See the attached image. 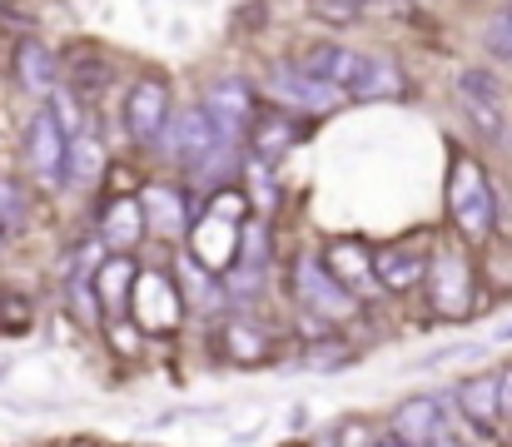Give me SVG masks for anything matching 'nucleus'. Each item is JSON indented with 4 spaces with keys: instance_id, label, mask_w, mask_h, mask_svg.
I'll list each match as a JSON object with an SVG mask.
<instances>
[{
    "instance_id": "nucleus-1",
    "label": "nucleus",
    "mask_w": 512,
    "mask_h": 447,
    "mask_svg": "<svg viewBox=\"0 0 512 447\" xmlns=\"http://www.w3.org/2000/svg\"><path fill=\"white\" fill-rule=\"evenodd\" d=\"M249 219H254V214H249V199H244L239 184L209 189L204 204L194 209L189 229H184V254H189L204 274L224 279V274L234 269V259H239V239H244V224H249Z\"/></svg>"
},
{
    "instance_id": "nucleus-2",
    "label": "nucleus",
    "mask_w": 512,
    "mask_h": 447,
    "mask_svg": "<svg viewBox=\"0 0 512 447\" xmlns=\"http://www.w3.org/2000/svg\"><path fill=\"white\" fill-rule=\"evenodd\" d=\"M483 274L468 244H438L428 254V274H423V298H428V318L438 323H463L483 308Z\"/></svg>"
},
{
    "instance_id": "nucleus-3",
    "label": "nucleus",
    "mask_w": 512,
    "mask_h": 447,
    "mask_svg": "<svg viewBox=\"0 0 512 447\" xmlns=\"http://www.w3.org/2000/svg\"><path fill=\"white\" fill-rule=\"evenodd\" d=\"M448 224L458 234V244L468 249H483L498 229V189L483 169V159L473 154H453V169H448Z\"/></svg>"
},
{
    "instance_id": "nucleus-4",
    "label": "nucleus",
    "mask_w": 512,
    "mask_h": 447,
    "mask_svg": "<svg viewBox=\"0 0 512 447\" xmlns=\"http://www.w3.org/2000/svg\"><path fill=\"white\" fill-rule=\"evenodd\" d=\"M289 289H294V308H304V313H314V318H324V323H334V328H343V323H358V318H363V298L348 294L339 279L324 269L319 249L294 254Z\"/></svg>"
},
{
    "instance_id": "nucleus-5",
    "label": "nucleus",
    "mask_w": 512,
    "mask_h": 447,
    "mask_svg": "<svg viewBox=\"0 0 512 447\" xmlns=\"http://www.w3.org/2000/svg\"><path fill=\"white\" fill-rule=\"evenodd\" d=\"M259 100H269V105H279V110H289L299 120H314V115L339 110L343 95L334 85H324L319 75H309L299 60H269L264 80H259Z\"/></svg>"
},
{
    "instance_id": "nucleus-6",
    "label": "nucleus",
    "mask_w": 512,
    "mask_h": 447,
    "mask_svg": "<svg viewBox=\"0 0 512 447\" xmlns=\"http://www.w3.org/2000/svg\"><path fill=\"white\" fill-rule=\"evenodd\" d=\"M130 313H135V328L145 338H174L184 328V294H179V279L170 269H140L135 279V294H130Z\"/></svg>"
},
{
    "instance_id": "nucleus-7",
    "label": "nucleus",
    "mask_w": 512,
    "mask_h": 447,
    "mask_svg": "<svg viewBox=\"0 0 512 447\" xmlns=\"http://www.w3.org/2000/svg\"><path fill=\"white\" fill-rule=\"evenodd\" d=\"M224 145V135L214 130V120L204 115V105H189V110H174L170 125L160 130V140H155V154H165L174 169H184V179L214 154V149Z\"/></svg>"
},
{
    "instance_id": "nucleus-8",
    "label": "nucleus",
    "mask_w": 512,
    "mask_h": 447,
    "mask_svg": "<svg viewBox=\"0 0 512 447\" xmlns=\"http://www.w3.org/2000/svg\"><path fill=\"white\" fill-rule=\"evenodd\" d=\"M199 105H204V115L214 120V130L224 140H244L249 125H254V115H259V90L244 75H219V80L204 85Z\"/></svg>"
},
{
    "instance_id": "nucleus-9",
    "label": "nucleus",
    "mask_w": 512,
    "mask_h": 447,
    "mask_svg": "<svg viewBox=\"0 0 512 447\" xmlns=\"http://www.w3.org/2000/svg\"><path fill=\"white\" fill-rule=\"evenodd\" d=\"M65 130L55 125L50 105H40L25 120V169L40 189H65Z\"/></svg>"
},
{
    "instance_id": "nucleus-10",
    "label": "nucleus",
    "mask_w": 512,
    "mask_h": 447,
    "mask_svg": "<svg viewBox=\"0 0 512 447\" xmlns=\"http://www.w3.org/2000/svg\"><path fill=\"white\" fill-rule=\"evenodd\" d=\"M383 428L403 447H428L433 438H443L453 428V408H448L443 393H413L383 418Z\"/></svg>"
},
{
    "instance_id": "nucleus-11",
    "label": "nucleus",
    "mask_w": 512,
    "mask_h": 447,
    "mask_svg": "<svg viewBox=\"0 0 512 447\" xmlns=\"http://www.w3.org/2000/svg\"><path fill=\"white\" fill-rule=\"evenodd\" d=\"M174 115V100H170V85L160 80V75H145V80H135L130 90H125V110H120V120H125V135L135 140V145H155L160 140V130L170 125Z\"/></svg>"
},
{
    "instance_id": "nucleus-12",
    "label": "nucleus",
    "mask_w": 512,
    "mask_h": 447,
    "mask_svg": "<svg viewBox=\"0 0 512 447\" xmlns=\"http://www.w3.org/2000/svg\"><path fill=\"white\" fill-rule=\"evenodd\" d=\"M214 338L229 368H264L274 358V328L259 313H224L214 323Z\"/></svg>"
},
{
    "instance_id": "nucleus-13",
    "label": "nucleus",
    "mask_w": 512,
    "mask_h": 447,
    "mask_svg": "<svg viewBox=\"0 0 512 447\" xmlns=\"http://www.w3.org/2000/svg\"><path fill=\"white\" fill-rule=\"evenodd\" d=\"M453 403V423H463L468 433L483 438H503V413H498V373H473L458 378L453 393H443Z\"/></svg>"
},
{
    "instance_id": "nucleus-14",
    "label": "nucleus",
    "mask_w": 512,
    "mask_h": 447,
    "mask_svg": "<svg viewBox=\"0 0 512 447\" xmlns=\"http://www.w3.org/2000/svg\"><path fill=\"white\" fill-rule=\"evenodd\" d=\"M294 60H299L309 75H319L324 85H334L339 95H348V90L358 85L363 65H368V50H353V45H343V40H309Z\"/></svg>"
},
{
    "instance_id": "nucleus-15",
    "label": "nucleus",
    "mask_w": 512,
    "mask_h": 447,
    "mask_svg": "<svg viewBox=\"0 0 512 447\" xmlns=\"http://www.w3.org/2000/svg\"><path fill=\"white\" fill-rule=\"evenodd\" d=\"M135 279H140L135 254H100V264H95V274H90V289H95V303H100V328L130 313Z\"/></svg>"
},
{
    "instance_id": "nucleus-16",
    "label": "nucleus",
    "mask_w": 512,
    "mask_h": 447,
    "mask_svg": "<svg viewBox=\"0 0 512 447\" xmlns=\"http://www.w3.org/2000/svg\"><path fill=\"white\" fill-rule=\"evenodd\" d=\"M428 254L433 249H418V244H383V249H373V284H378V294L403 298L413 289H423Z\"/></svg>"
},
{
    "instance_id": "nucleus-17",
    "label": "nucleus",
    "mask_w": 512,
    "mask_h": 447,
    "mask_svg": "<svg viewBox=\"0 0 512 447\" xmlns=\"http://www.w3.org/2000/svg\"><path fill=\"white\" fill-rule=\"evenodd\" d=\"M140 209H145V234H155V239H184V229H189V219H194L189 189H184V184H170V179L145 184Z\"/></svg>"
},
{
    "instance_id": "nucleus-18",
    "label": "nucleus",
    "mask_w": 512,
    "mask_h": 447,
    "mask_svg": "<svg viewBox=\"0 0 512 447\" xmlns=\"http://www.w3.org/2000/svg\"><path fill=\"white\" fill-rule=\"evenodd\" d=\"M244 140H249V154H254V159L279 164L289 149L304 140V120L289 115V110H279V105H264V100H259V115H254V125H249Z\"/></svg>"
},
{
    "instance_id": "nucleus-19",
    "label": "nucleus",
    "mask_w": 512,
    "mask_h": 447,
    "mask_svg": "<svg viewBox=\"0 0 512 447\" xmlns=\"http://www.w3.org/2000/svg\"><path fill=\"white\" fill-rule=\"evenodd\" d=\"M319 259H324V269L339 279L348 294H358L363 303L368 298H378V284H373V249L368 244H348V239H339V244H329V249H319Z\"/></svg>"
},
{
    "instance_id": "nucleus-20",
    "label": "nucleus",
    "mask_w": 512,
    "mask_h": 447,
    "mask_svg": "<svg viewBox=\"0 0 512 447\" xmlns=\"http://www.w3.org/2000/svg\"><path fill=\"white\" fill-rule=\"evenodd\" d=\"M145 244V209L130 194H115L100 214V249L105 254H135Z\"/></svg>"
},
{
    "instance_id": "nucleus-21",
    "label": "nucleus",
    "mask_w": 512,
    "mask_h": 447,
    "mask_svg": "<svg viewBox=\"0 0 512 447\" xmlns=\"http://www.w3.org/2000/svg\"><path fill=\"white\" fill-rule=\"evenodd\" d=\"M15 80H20L25 95L50 100V90L60 85V60H55V50H50L45 40H20V45H15Z\"/></svg>"
},
{
    "instance_id": "nucleus-22",
    "label": "nucleus",
    "mask_w": 512,
    "mask_h": 447,
    "mask_svg": "<svg viewBox=\"0 0 512 447\" xmlns=\"http://www.w3.org/2000/svg\"><path fill=\"white\" fill-rule=\"evenodd\" d=\"M105 169H110V154H105L95 130L70 135V145H65V189L85 194V189H95L105 179Z\"/></svg>"
},
{
    "instance_id": "nucleus-23",
    "label": "nucleus",
    "mask_w": 512,
    "mask_h": 447,
    "mask_svg": "<svg viewBox=\"0 0 512 447\" xmlns=\"http://www.w3.org/2000/svg\"><path fill=\"white\" fill-rule=\"evenodd\" d=\"M239 174H244L239 189H244V199H249V214H254V219L274 214V209H279V174H274V164L244 154V159H239Z\"/></svg>"
},
{
    "instance_id": "nucleus-24",
    "label": "nucleus",
    "mask_w": 512,
    "mask_h": 447,
    "mask_svg": "<svg viewBox=\"0 0 512 447\" xmlns=\"http://www.w3.org/2000/svg\"><path fill=\"white\" fill-rule=\"evenodd\" d=\"M403 90H408V85H403L398 60H388V55H368V65H363L358 85L348 90V100H398Z\"/></svg>"
},
{
    "instance_id": "nucleus-25",
    "label": "nucleus",
    "mask_w": 512,
    "mask_h": 447,
    "mask_svg": "<svg viewBox=\"0 0 512 447\" xmlns=\"http://www.w3.org/2000/svg\"><path fill=\"white\" fill-rule=\"evenodd\" d=\"M353 358H358V353L348 348V338H343V333L324 338V343H304V353H299V363H304L309 373H343Z\"/></svg>"
},
{
    "instance_id": "nucleus-26",
    "label": "nucleus",
    "mask_w": 512,
    "mask_h": 447,
    "mask_svg": "<svg viewBox=\"0 0 512 447\" xmlns=\"http://www.w3.org/2000/svg\"><path fill=\"white\" fill-rule=\"evenodd\" d=\"M378 433H383L378 418H368V413H348V418H339V423L324 433V447H378Z\"/></svg>"
},
{
    "instance_id": "nucleus-27",
    "label": "nucleus",
    "mask_w": 512,
    "mask_h": 447,
    "mask_svg": "<svg viewBox=\"0 0 512 447\" xmlns=\"http://www.w3.org/2000/svg\"><path fill=\"white\" fill-rule=\"evenodd\" d=\"M483 50L493 60H508L512 65V5H498L488 20H483Z\"/></svg>"
},
{
    "instance_id": "nucleus-28",
    "label": "nucleus",
    "mask_w": 512,
    "mask_h": 447,
    "mask_svg": "<svg viewBox=\"0 0 512 447\" xmlns=\"http://www.w3.org/2000/svg\"><path fill=\"white\" fill-rule=\"evenodd\" d=\"M25 224V189L0 174V234H15Z\"/></svg>"
},
{
    "instance_id": "nucleus-29",
    "label": "nucleus",
    "mask_w": 512,
    "mask_h": 447,
    "mask_svg": "<svg viewBox=\"0 0 512 447\" xmlns=\"http://www.w3.org/2000/svg\"><path fill=\"white\" fill-rule=\"evenodd\" d=\"M458 90L463 95H478V100H503V80L493 75V70H483V65H468L463 75H458ZM508 105V100H503Z\"/></svg>"
},
{
    "instance_id": "nucleus-30",
    "label": "nucleus",
    "mask_w": 512,
    "mask_h": 447,
    "mask_svg": "<svg viewBox=\"0 0 512 447\" xmlns=\"http://www.w3.org/2000/svg\"><path fill=\"white\" fill-rule=\"evenodd\" d=\"M314 10L324 20H334V25H348V20H358L368 10V0H314Z\"/></svg>"
},
{
    "instance_id": "nucleus-31",
    "label": "nucleus",
    "mask_w": 512,
    "mask_h": 447,
    "mask_svg": "<svg viewBox=\"0 0 512 447\" xmlns=\"http://www.w3.org/2000/svg\"><path fill=\"white\" fill-rule=\"evenodd\" d=\"M498 413H503V428L512 423V368H498Z\"/></svg>"
},
{
    "instance_id": "nucleus-32",
    "label": "nucleus",
    "mask_w": 512,
    "mask_h": 447,
    "mask_svg": "<svg viewBox=\"0 0 512 447\" xmlns=\"http://www.w3.org/2000/svg\"><path fill=\"white\" fill-rule=\"evenodd\" d=\"M493 338H498V343H512V323H508V328H498Z\"/></svg>"
},
{
    "instance_id": "nucleus-33",
    "label": "nucleus",
    "mask_w": 512,
    "mask_h": 447,
    "mask_svg": "<svg viewBox=\"0 0 512 447\" xmlns=\"http://www.w3.org/2000/svg\"><path fill=\"white\" fill-rule=\"evenodd\" d=\"M503 447H512V423H508V428H503Z\"/></svg>"
},
{
    "instance_id": "nucleus-34",
    "label": "nucleus",
    "mask_w": 512,
    "mask_h": 447,
    "mask_svg": "<svg viewBox=\"0 0 512 447\" xmlns=\"http://www.w3.org/2000/svg\"><path fill=\"white\" fill-rule=\"evenodd\" d=\"M65 447H95V443H65Z\"/></svg>"
},
{
    "instance_id": "nucleus-35",
    "label": "nucleus",
    "mask_w": 512,
    "mask_h": 447,
    "mask_svg": "<svg viewBox=\"0 0 512 447\" xmlns=\"http://www.w3.org/2000/svg\"><path fill=\"white\" fill-rule=\"evenodd\" d=\"M284 447H299V443H284Z\"/></svg>"
}]
</instances>
